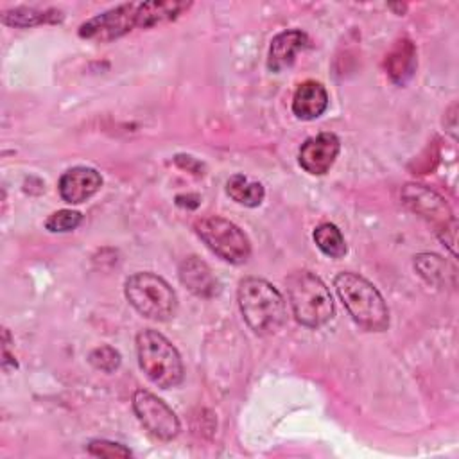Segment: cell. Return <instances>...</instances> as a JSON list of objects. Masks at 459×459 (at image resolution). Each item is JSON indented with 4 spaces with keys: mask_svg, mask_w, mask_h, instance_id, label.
Masks as SVG:
<instances>
[{
    "mask_svg": "<svg viewBox=\"0 0 459 459\" xmlns=\"http://www.w3.org/2000/svg\"><path fill=\"white\" fill-rule=\"evenodd\" d=\"M341 142L333 133H319L307 138L299 147V165L312 176H323L333 165Z\"/></svg>",
    "mask_w": 459,
    "mask_h": 459,
    "instance_id": "9",
    "label": "cell"
},
{
    "mask_svg": "<svg viewBox=\"0 0 459 459\" xmlns=\"http://www.w3.org/2000/svg\"><path fill=\"white\" fill-rule=\"evenodd\" d=\"M328 108V93L317 81H305L292 97V113L299 120H314Z\"/></svg>",
    "mask_w": 459,
    "mask_h": 459,
    "instance_id": "13",
    "label": "cell"
},
{
    "mask_svg": "<svg viewBox=\"0 0 459 459\" xmlns=\"http://www.w3.org/2000/svg\"><path fill=\"white\" fill-rule=\"evenodd\" d=\"M308 43V38L301 30H283L276 34L269 47V57H267V68L271 72H281L283 68H289L298 52L303 50Z\"/></svg>",
    "mask_w": 459,
    "mask_h": 459,
    "instance_id": "12",
    "label": "cell"
},
{
    "mask_svg": "<svg viewBox=\"0 0 459 459\" xmlns=\"http://www.w3.org/2000/svg\"><path fill=\"white\" fill-rule=\"evenodd\" d=\"M385 68L393 82L405 84L416 70V48L411 39H398L385 57Z\"/></svg>",
    "mask_w": 459,
    "mask_h": 459,
    "instance_id": "15",
    "label": "cell"
},
{
    "mask_svg": "<svg viewBox=\"0 0 459 459\" xmlns=\"http://www.w3.org/2000/svg\"><path fill=\"white\" fill-rule=\"evenodd\" d=\"M190 7V2H138L136 7V27L147 29L163 22L176 20L183 11Z\"/></svg>",
    "mask_w": 459,
    "mask_h": 459,
    "instance_id": "16",
    "label": "cell"
},
{
    "mask_svg": "<svg viewBox=\"0 0 459 459\" xmlns=\"http://www.w3.org/2000/svg\"><path fill=\"white\" fill-rule=\"evenodd\" d=\"M88 452L91 455H97V457H108V459H113V457H129L131 455V450L126 448L124 445L120 443H113V441H106V439H95L88 445Z\"/></svg>",
    "mask_w": 459,
    "mask_h": 459,
    "instance_id": "23",
    "label": "cell"
},
{
    "mask_svg": "<svg viewBox=\"0 0 459 459\" xmlns=\"http://www.w3.org/2000/svg\"><path fill=\"white\" fill-rule=\"evenodd\" d=\"M403 199L416 213H421L423 217H432L434 221H443L445 224L454 221L446 203L432 190H427L420 185H407L403 190Z\"/></svg>",
    "mask_w": 459,
    "mask_h": 459,
    "instance_id": "14",
    "label": "cell"
},
{
    "mask_svg": "<svg viewBox=\"0 0 459 459\" xmlns=\"http://www.w3.org/2000/svg\"><path fill=\"white\" fill-rule=\"evenodd\" d=\"M316 246L330 258H341L346 255V242L341 230L335 224L323 222L314 230Z\"/></svg>",
    "mask_w": 459,
    "mask_h": 459,
    "instance_id": "19",
    "label": "cell"
},
{
    "mask_svg": "<svg viewBox=\"0 0 459 459\" xmlns=\"http://www.w3.org/2000/svg\"><path fill=\"white\" fill-rule=\"evenodd\" d=\"M138 364L145 377L161 389H170L183 380V362L174 344L156 330H142L136 335Z\"/></svg>",
    "mask_w": 459,
    "mask_h": 459,
    "instance_id": "4",
    "label": "cell"
},
{
    "mask_svg": "<svg viewBox=\"0 0 459 459\" xmlns=\"http://www.w3.org/2000/svg\"><path fill=\"white\" fill-rule=\"evenodd\" d=\"M226 192L233 201L249 208L258 206L265 197V190L262 183L251 181L244 174H233L226 183Z\"/></svg>",
    "mask_w": 459,
    "mask_h": 459,
    "instance_id": "17",
    "label": "cell"
},
{
    "mask_svg": "<svg viewBox=\"0 0 459 459\" xmlns=\"http://www.w3.org/2000/svg\"><path fill=\"white\" fill-rule=\"evenodd\" d=\"M237 299L244 321L258 335L276 333L287 321L285 299L267 280L244 278L238 285Z\"/></svg>",
    "mask_w": 459,
    "mask_h": 459,
    "instance_id": "1",
    "label": "cell"
},
{
    "mask_svg": "<svg viewBox=\"0 0 459 459\" xmlns=\"http://www.w3.org/2000/svg\"><path fill=\"white\" fill-rule=\"evenodd\" d=\"M285 283L289 303L298 323L317 328L332 319L333 299L319 276L310 271H296Z\"/></svg>",
    "mask_w": 459,
    "mask_h": 459,
    "instance_id": "3",
    "label": "cell"
},
{
    "mask_svg": "<svg viewBox=\"0 0 459 459\" xmlns=\"http://www.w3.org/2000/svg\"><path fill=\"white\" fill-rule=\"evenodd\" d=\"M335 290L353 321L371 332H382L389 325V312L382 294L373 283L357 273H339L333 280Z\"/></svg>",
    "mask_w": 459,
    "mask_h": 459,
    "instance_id": "2",
    "label": "cell"
},
{
    "mask_svg": "<svg viewBox=\"0 0 459 459\" xmlns=\"http://www.w3.org/2000/svg\"><path fill=\"white\" fill-rule=\"evenodd\" d=\"M414 267L420 273V276H423L429 283L434 285H446L448 280L446 276H454L452 273H446V269H452L439 255H432V253H421L414 258Z\"/></svg>",
    "mask_w": 459,
    "mask_h": 459,
    "instance_id": "20",
    "label": "cell"
},
{
    "mask_svg": "<svg viewBox=\"0 0 459 459\" xmlns=\"http://www.w3.org/2000/svg\"><path fill=\"white\" fill-rule=\"evenodd\" d=\"M88 360L95 369L111 373L120 366V353L111 346H99L90 351Z\"/></svg>",
    "mask_w": 459,
    "mask_h": 459,
    "instance_id": "22",
    "label": "cell"
},
{
    "mask_svg": "<svg viewBox=\"0 0 459 459\" xmlns=\"http://www.w3.org/2000/svg\"><path fill=\"white\" fill-rule=\"evenodd\" d=\"M82 215L75 210H57L45 221V228L54 233H65L72 231L81 224Z\"/></svg>",
    "mask_w": 459,
    "mask_h": 459,
    "instance_id": "21",
    "label": "cell"
},
{
    "mask_svg": "<svg viewBox=\"0 0 459 459\" xmlns=\"http://www.w3.org/2000/svg\"><path fill=\"white\" fill-rule=\"evenodd\" d=\"M61 13L56 9H34V7H14L2 13V22L11 27H34L39 23L59 22Z\"/></svg>",
    "mask_w": 459,
    "mask_h": 459,
    "instance_id": "18",
    "label": "cell"
},
{
    "mask_svg": "<svg viewBox=\"0 0 459 459\" xmlns=\"http://www.w3.org/2000/svg\"><path fill=\"white\" fill-rule=\"evenodd\" d=\"M194 230L206 247L224 262L244 264L251 255V244L246 233L224 217H201L195 221Z\"/></svg>",
    "mask_w": 459,
    "mask_h": 459,
    "instance_id": "6",
    "label": "cell"
},
{
    "mask_svg": "<svg viewBox=\"0 0 459 459\" xmlns=\"http://www.w3.org/2000/svg\"><path fill=\"white\" fill-rule=\"evenodd\" d=\"M136 7L138 4H122L109 11H104L79 27V36L97 41H111L127 34L136 27Z\"/></svg>",
    "mask_w": 459,
    "mask_h": 459,
    "instance_id": "8",
    "label": "cell"
},
{
    "mask_svg": "<svg viewBox=\"0 0 459 459\" xmlns=\"http://www.w3.org/2000/svg\"><path fill=\"white\" fill-rule=\"evenodd\" d=\"M181 283L199 298H213L221 292V283L206 262L197 256H188L178 269Z\"/></svg>",
    "mask_w": 459,
    "mask_h": 459,
    "instance_id": "11",
    "label": "cell"
},
{
    "mask_svg": "<svg viewBox=\"0 0 459 459\" xmlns=\"http://www.w3.org/2000/svg\"><path fill=\"white\" fill-rule=\"evenodd\" d=\"M102 186L100 174L91 167H72L59 179V195L70 204H79L90 199Z\"/></svg>",
    "mask_w": 459,
    "mask_h": 459,
    "instance_id": "10",
    "label": "cell"
},
{
    "mask_svg": "<svg viewBox=\"0 0 459 459\" xmlns=\"http://www.w3.org/2000/svg\"><path fill=\"white\" fill-rule=\"evenodd\" d=\"M126 298L143 317L152 321H169L178 310L174 289L154 273L131 274L126 280Z\"/></svg>",
    "mask_w": 459,
    "mask_h": 459,
    "instance_id": "5",
    "label": "cell"
},
{
    "mask_svg": "<svg viewBox=\"0 0 459 459\" xmlns=\"http://www.w3.org/2000/svg\"><path fill=\"white\" fill-rule=\"evenodd\" d=\"M133 409L140 423L158 439L169 441L178 436L181 425L176 412L156 394L138 389L133 396Z\"/></svg>",
    "mask_w": 459,
    "mask_h": 459,
    "instance_id": "7",
    "label": "cell"
}]
</instances>
